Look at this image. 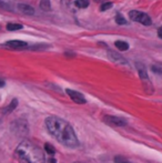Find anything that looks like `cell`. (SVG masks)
<instances>
[{
	"mask_svg": "<svg viewBox=\"0 0 162 163\" xmlns=\"http://www.w3.org/2000/svg\"><path fill=\"white\" fill-rule=\"evenodd\" d=\"M44 150H46V152L48 153V154H50V155H53L56 153V149L53 148L51 144H49V143H46V144H44Z\"/></svg>",
	"mask_w": 162,
	"mask_h": 163,
	"instance_id": "cell-16",
	"label": "cell"
},
{
	"mask_svg": "<svg viewBox=\"0 0 162 163\" xmlns=\"http://www.w3.org/2000/svg\"><path fill=\"white\" fill-rule=\"evenodd\" d=\"M114 161H116V163H130L129 161L127 159H124L123 156H116V158H114Z\"/></svg>",
	"mask_w": 162,
	"mask_h": 163,
	"instance_id": "cell-18",
	"label": "cell"
},
{
	"mask_svg": "<svg viewBox=\"0 0 162 163\" xmlns=\"http://www.w3.org/2000/svg\"><path fill=\"white\" fill-rule=\"evenodd\" d=\"M40 8L44 11H50L51 10V4H50V0H41L40 1Z\"/></svg>",
	"mask_w": 162,
	"mask_h": 163,
	"instance_id": "cell-12",
	"label": "cell"
},
{
	"mask_svg": "<svg viewBox=\"0 0 162 163\" xmlns=\"http://www.w3.org/2000/svg\"><path fill=\"white\" fill-rule=\"evenodd\" d=\"M48 163H57V161H56L55 159H51V160H50V161H49Z\"/></svg>",
	"mask_w": 162,
	"mask_h": 163,
	"instance_id": "cell-23",
	"label": "cell"
},
{
	"mask_svg": "<svg viewBox=\"0 0 162 163\" xmlns=\"http://www.w3.org/2000/svg\"><path fill=\"white\" fill-rule=\"evenodd\" d=\"M16 155L21 163H44V154L38 146L29 141H23L16 149Z\"/></svg>",
	"mask_w": 162,
	"mask_h": 163,
	"instance_id": "cell-2",
	"label": "cell"
},
{
	"mask_svg": "<svg viewBox=\"0 0 162 163\" xmlns=\"http://www.w3.org/2000/svg\"><path fill=\"white\" fill-rule=\"evenodd\" d=\"M116 47L118 48L120 51H125L129 49V44L124 42V41H116Z\"/></svg>",
	"mask_w": 162,
	"mask_h": 163,
	"instance_id": "cell-13",
	"label": "cell"
},
{
	"mask_svg": "<svg viewBox=\"0 0 162 163\" xmlns=\"http://www.w3.org/2000/svg\"><path fill=\"white\" fill-rule=\"evenodd\" d=\"M158 32H159V35H162V27H160V28H159Z\"/></svg>",
	"mask_w": 162,
	"mask_h": 163,
	"instance_id": "cell-24",
	"label": "cell"
},
{
	"mask_svg": "<svg viewBox=\"0 0 162 163\" xmlns=\"http://www.w3.org/2000/svg\"><path fill=\"white\" fill-rule=\"evenodd\" d=\"M129 18L134 22H140L142 23L143 26H150L152 23L151 21V18L147 15V14H144L142 11H139V10H131L129 12Z\"/></svg>",
	"mask_w": 162,
	"mask_h": 163,
	"instance_id": "cell-3",
	"label": "cell"
},
{
	"mask_svg": "<svg viewBox=\"0 0 162 163\" xmlns=\"http://www.w3.org/2000/svg\"><path fill=\"white\" fill-rule=\"evenodd\" d=\"M11 130L18 135H26L28 133V124L23 120H17L11 123Z\"/></svg>",
	"mask_w": 162,
	"mask_h": 163,
	"instance_id": "cell-4",
	"label": "cell"
},
{
	"mask_svg": "<svg viewBox=\"0 0 162 163\" xmlns=\"http://www.w3.org/2000/svg\"><path fill=\"white\" fill-rule=\"evenodd\" d=\"M136 70H138V73H139V77L141 78L142 81H146V82H149V76H148L147 69L144 67L143 63L141 62H136Z\"/></svg>",
	"mask_w": 162,
	"mask_h": 163,
	"instance_id": "cell-7",
	"label": "cell"
},
{
	"mask_svg": "<svg viewBox=\"0 0 162 163\" xmlns=\"http://www.w3.org/2000/svg\"><path fill=\"white\" fill-rule=\"evenodd\" d=\"M116 22H117L118 25H127V20L123 18L122 15H117V17H116Z\"/></svg>",
	"mask_w": 162,
	"mask_h": 163,
	"instance_id": "cell-17",
	"label": "cell"
},
{
	"mask_svg": "<svg viewBox=\"0 0 162 163\" xmlns=\"http://www.w3.org/2000/svg\"><path fill=\"white\" fill-rule=\"evenodd\" d=\"M70 1H71V0H62V2H63V4H66V5H68Z\"/></svg>",
	"mask_w": 162,
	"mask_h": 163,
	"instance_id": "cell-22",
	"label": "cell"
},
{
	"mask_svg": "<svg viewBox=\"0 0 162 163\" xmlns=\"http://www.w3.org/2000/svg\"><path fill=\"white\" fill-rule=\"evenodd\" d=\"M159 37H160V38L162 39V35H159Z\"/></svg>",
	"mask_w": 162,
	"mask_h": 163,
	"instance_id": "cell-25",
	"label": "cell"
},
{
	"mask_svg": "<svg viewBox=\"0 0 162 163\" xmlns=\"http://www.w3.org/2000/svg\"><path fill=\"white\" fill-rule=\"evenodd\" d=\"M4 84H6V83H4V80L0 79V88H4Z\"/></svg>",
	"mask_w": 162,
	"mask_h": 163,
	"instance_id": "cell-21",
	"label": "cell"
},
{
	"mask_svg": "<svg viewBox=\"0 0 162 163\" xmlns=\"http://www.w3.org/2000/svg\"><path fill=\"white\" fill-rule=\"evenodd\" d=\"M103 121L104 123H107L108 125H111V127H124L127 125V121H125L123 118H120V116H106L103 118Z\"/></svg>",
	"mask_w": 162,
	"mask_h": 163,
	"instance_id": "cell-5",
	"label": "cell"
},
{
	"mask_svg": "<svg viewBox=\"0 0 162 163\" xmlns=\"http://www.w3.org/2000/svg\"><path fill=\"white\" fill-rule=\"evenodd\" d=\"M44 123L49 133L64 146L74 149L79 145V140L74 130L67 121L57 116H48Z\"/></svg>",
	"mask_w": 162,
	"mask_h": 163,
	"instance_id": "cell-1",
	"label": "cell"
},
{
	"mask_svg": "<svg viewBox=\"0 0 162 163\" xmlns=\"http://www.w3.org/2000/svg\"><path fill=\"white\" fill-rule=\"evenodd\" d=\"M76 6L78 8H87L89 6V0H76Z\"/></svg>",
	"mask_w": 162,
	"mask_h": 163,
	"instance_id": "cell-15",
	"label": "cell"
},
{
	"mask_svg": "<svg viewBox=\"0 0 162 163\" xmlns=\"http://www.w3.org/2000/svg\"><path fill=\"white\" fill-rule=\"evenodd\" d=\"M17 105H18V100H17V99H14V100L10 102V104H9L7 108L4 109V113L7 114V113L12 112V111H14V110L17 108Z\"/></svg>",
	"mask_w": 162,
	"mask_h": 163,
	"instance_id": "cell-11",
	"label": "cell"
},
{
	"mask_svg": "<svg viewBox=\"0 0 162 163\" xmlns=\"http://www.w3.org/2000/svg\"><path fill=\"white\" fill-rule=\"evenodd\" d=\"M109 57L112 59V61L117 62V63H119V65H127V61H125V59L123 58V57H121L120 54L113 52V51L110 50V52H109Z\"/></svg>",
	"mask_w": 162,
	"mask_h": 163,
	"instance_id": "cell-10",
	"label": "cell"
},
{
	"mask_svg": "<svg viewBox=\"0 0 162 163\" xmlns=\"http://www.w3.org/2000/svg\"><path fill=\"white\" fill-rule=\"evenodd\" d=\"M18 9H19V11H21L22 14H25V15H28V16L34 15V9H33L31 6H29V5L19 4Z\"/></svg>",
	"mask_w": 162,
	"mask_h": 163,
	"instance_id": "cell-9",
	"label": "cell"
},
{
	"mask_svg": "<svg viewBox=\"0 0 162 163\" xmlns=\"http://www.w3.org/2000/svg\"><path fill=\"white\" fill-rule=\"evenodd\" d=\"M112 8V4L111 2H107V4H103L101 7H100V10L101 11H106V10H109Z\"/></svg>",
	"mask_w": 162,
	"mask_h": 163,
	"instance_id": "cell-19",
	"label": "cell"
},
{
	"mask_svg": "<svg viewBox=\"0 0 162 163\" xmlns=\"http://www.w3.org/2000/svg\"><path fill=\"white\" fill-rule=\"evenodd\" d=\"M6 46L12 48V49H23V48H27V42L25 41H21V40H11V41H8Z\"/></svg>",
	"mask_w": 162,
	"mask_h": 163,
	"instance_id": "cell-8",
	"label": "cell"
},
{
	"mask_svg": "<svg viewBox=\"0 0 162 163\" xmlns=\"http://www.w3.org/2000/svg\"><path fill=\"white\" fill-rule=\"evenodd\" d=\"M152 70L159 74H162V65H152Z\"/></svg>",
	"mask_w": 162,
	"mask_h": 163,
	"instance_id": "cell-20",
	"label": "cell"
},
{
	"mask_svg": "<svg viewBox=\"0 0 162 163\" xmlns=\"http://www.w3.org/2000/svg\"><path fill=\"white\" fill-rule=\"evenodd\" d=\"M66 92L68 93V95L70 97L71 100L74 102H76V103H78V104H85L86 102H87L86 98L83 97V94H81L80 92H78V91L71 90V89H67Z\"/></svg>",
	"mask_w": 162,
	"mask_h": 163,
	"instance_id": "cell-6",
	"label": "cell"
},
{
	"mask_svg": "<svg viewBox=\"0 0 162 163\" xmlns=\"http://www.w3.org/2000/svg\"><path fill=\"white\" fill-rule=\"evenodd\" d=\"M22 29V25L20 23H8L7 25V30L9 31H15V30Z\"/></svg>",
	"mask_w": 162,
	"mask_h": 163,
	"instance_id": "cell-14",
	"label": "cell"
}]
</instances>
